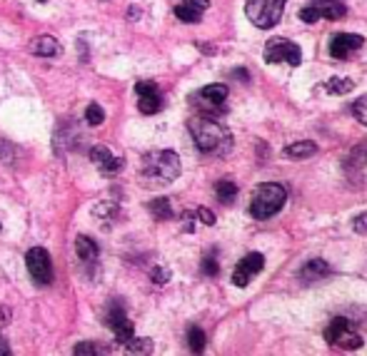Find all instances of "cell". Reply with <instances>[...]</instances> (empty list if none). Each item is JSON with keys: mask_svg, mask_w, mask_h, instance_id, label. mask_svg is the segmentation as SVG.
<instances>
[{"mask_svg": "<svg viewBox=\"0 0 367 356\" xmlns=\"http://www.w3.org/2000/svg\"><path fill=\"white\" fill-rule=\"evenodd\" d=\"M0 354H6V356L11 354V346H8V344H6V341H3V339H0Z\"/></svg>", "mask_w": 367, "mask_h": 356, "instance_id": "8d00e7d4", "label": "cell"}, {"mask_svg": "<svg viewBox=\"0 0 367 356\" xmlns=\"http://www.w3.org/2000/svg\"><path fill=\"white\" fill-rule=\"evenodd\" d=\"M228 100V85H220V83H212L205 85L200 92L190 97V102H195V108L200 110L207 118H215V115H225L223 102Z\"/></svg>", "mask_w": 367, "mask_h": 356, "instance_id": "8992f818", "label": "cell"}, {"mask_svg": "<svg viewBox=\"0 0 367 356\" xmlns=\"http://www.w3.org/2000/svg\"><path fill=\"white\" fill-rule=\"evenodd\" d=\"M153 282L158 284V287H162V284H167L170 282V269H167V266H155V269H153Z\"/></svg>", "mask_w": 367, "mask_h": 356, "instance_id": "f546056e", "label": "cell"}, {"mask_svg": "<svg viewBox=\"0 0 367 356\" xmlns=\"http://www.w3.org/2000/svg\"><path fill=\"white\" fill-rule=\"evenodd\" d=\"M200 269H202V274H205V277H218L220 264H218V259H215V255H207L205 259H202Z\"/></svg>", "mask_w": 367, "mask_h": 356, "instance_id": "f1b7e54d", "label": "cell"}, {"mask_svg": "<svg viewBox=\"0 0 367 356\" xmlns=\"http://www.w3.org/2000/svg\"><path fill=\"white\" fill-rule=\"evenodd\" d=\"M175 15H178L183 23H200V20H202V10L188 6V3H180V6H175Z\"/></svg>", "mask_w": 367, "mask_h": 356, "instance_id": "603a6c76", "label": "cell"}, {"mask_svg": "<svg viewBox=\"0 0 367 356\" xmlns=\"http://www.w3.org/2000/svg\"><path fill=\"white\" fill-rule=\"evenodd\" d=\"M92 215L100 217V220H108V217L118 215V204H113V202H98L95 207H92Z\"/></svg>", "mask_w": 367, "mask_h": 356, "instance_id": "83f0119b", "label": "cell"}, {"mask_svg": "<svg viewBox=\"0 0 367 356\" xmlns=\"http://www.w3.org/2000/svg\"><path fill=\"white\" fill-rule=\"evenodd\" d=\"M195 217L202 222V225H210V227L215 225V215H212L210 209H205V207H200V209H198V212H195Z\"/></svg>", "mask_w": 367, "mask_h": 356, "instance_id": "1f68e13d", "label": "cell"}, {"mask_svg": "<svg viewBox=\"0 0 367 356\" xmlns=\"http://www.w3.org/2000/svg\"><path fill=\"white\" fill-rule=\"evenodd\" d=\"M148 209H150V215L155 217L158 222H162V220H170L172 217V202L167 197H158V199H153V202L148 204Z\"/></svg>", "mask_w": 367, "mask_h": 356, "instance_id": "d6986e66", "label": "cell"}, {"mask_svg": "<svg viewBox=\"0 0 367 356\" xmlns=\"http://www.w3.org/2000/svg\"><path fill=\"white\" fill-rule=\"evenodd\" d=\"M75 252H78V257H81L83 262H88V264H95V262H98V255H100V249H98V244H95V239L83 237V234L75 239Z\"/></svg>", "mask_w": 367, "mask_h": 356, "instance_id": "2e32d148", "label": "cell"}, {"mask_svg": "<svg viewBox=\"0 0 367 356\" xmlns=\"http://www.w3.org/2000/svg\"><path fill=\"white\" fill-rule=\"evenodd\" d=\"M183 3H188V6L198 8V10H202V13H205L207 6H210V0H183Z\"/></svg>", "mask_w": 367, "mask_h": 356, "instance_id": "e575fe53", "label": "cell"}, {"mask_svg": "<svg viewBox=\"0 0 367 356\" xmlns=\"http://www.w3.org/2000/svg\"><path fill=\"white\" fill-rule=\"evenodd\" d=\"M312 8L317 10V15L325 17V20H342L347 15V6L342 0H312Z\"/></svg>", "mask_w": 367, "mask_h": 356, "instance_id": "4fadbf2b", "label": "cell"}, {"mask_svg": "<svg viewBox=\"0 0 367 356\" xmlns=\"http://www.w3.org/2000/svg\"><path fill=\"white\" fill-rule=\"evenodd\" d=\"M285 3L287 0H247L245 13L255 28L270 30L280 23L282 10H285Z\"/></svg>", "mask_w": 367, "mask_h": 356, "instance_id": "277c9868", "label": "cell"}, {"mask_svg": "<svg viewBox=\"0 0 367 356\" xmlns=\"http://www.w3.org/2000/svg\"><path fill=\"white\" fill-rule=\"evenodd\" d=\"M90 159H92V164L98 167L103 175H108V177H113V175H118V172L125 167V159L123 157H113V152H110L105 145H95V148L90 150Z\"/></svg>", "mask_w": 367, "mask_h": 356, "instance_id": "8fae6325", "label": "cell"}, {"mask_svg": "<svg viewBox=\"0 0 367 356\" xmlns=\"http://www.w3.org/2000/svg\"><path fill=\"white\" fill-rule=\"evenodd\" d=\"M263 60L268 62V65H275V62H285V65H300L303 62V50H300L298 43H293V40L282 38V35H277V38H270L268 43H265V50H263Z\"/></svg>", "mask_w": 367, "mask_h": 356, "instance_id": "5b68a950", "label": "cell"}, {"mask_svg": "<svg viewBox=\"0 0 367 356\" xmlns=\"http://www.w3.org/2000/svg\"><path fill=\"white\" fill-rule=\"evenodd\" d=\"M105 322H108V327L113 329L115 341H118V344H125L130 336H135V324L125 317V306H123L120 301H113V304L108 306Z\"/></svg>", "mask_w": 367, "mask_h": 356, "instance_id": "9c48e42d", "label": "cell"}, {"mask_svg": "<svg viewBox=\"0 0 367 356\" xmlns=\"http://www.w3.org/2000/svg\"><path fill=\"white\" fill-rule=\"evenodd\" d=\"M190 135L195 140L198 150L205 155H228L233 150V135L225 124H220L215 118H207V115H200V118L190 120Z\"/></svg>", "mask_w": 367, "mask_h": 356, "instance_id": "6da1fadb", "label": "cell"}, {"mask_svg": "<svg viewBox=\"0 0 367 356\" xmlns=\"http://www.w3.org/2000/svg\"><path fill=\"white\" fill-rule=\"evenodd\" d=\"M183 229L185 232H195V215L193 212H185L183 215Z\"/></svg>", "mask_w": 367, "mask_h": 356, "instance_id": "836d02e7", "label": "cell"}, {"mask_svg": "<svg viewBox=\"0 0 367 356\" xmlns=\"http://www.w3.org/2000/svg\"><path fill=\"white\" fill-rule=\"evenodd\" d=\"M108 346H103V344H95V341H83V344H78L75 346V354L78 356H103V354H108Z\"/></svg>", "mask_w": 367, "mask_h": 356, "instance_id": "d4e9b609", "label": "cell"}, {"mask_svg": "<svg viewBox=\"0 0 367 356\" xmlns=\"http://www.w3.org/2000/svg\"><path fill=\"white\" fill-rule=\"evenodd\" d=\"M158 90V85L155 83H150V80H140L138 85H135V92L138 95H145V92H155Z\"/></svg>", "mask_w": 367, "mask_h": 356, "instance_id": "d6a6232c", "label": "cell"}, {"mask_svg": "<svg viewBox=\"0 0 367 356\" xmlns=\"http://www.w3.org/2000/svg\"><path fill=\"white\" fill-rule=\"evenodd\" d=\"M205 332L200 327H190L188 329V346L190 351H195V354H202L205 351Z\"/></svg>", "mask_w": 367, "mask_h": 356, "instance_id": "7402d4cb", "label": "cell"}, {"mask_svg": "<svg viewBox=\"0 0 367 356\" xmlns=\"http://www.w3.org/2000/svg\"><path fill=\"white\" fill-rule=\"evenodd\" d=\"M317 152V145L312 140H303V142H293V145H287L282 150V155L290 159H307Z\"/></svg>", "mask_w": 367, "mask_h": 356, "instance_id": "e0dca14e", "label": "cell"}, {"mask_svg": "<svg viewBox=\"0 0 367 356\" xmlns=\"http://www.w3.org/2000/svg\"><path fill=\"white\" fill-rule=\"evenodd\" d=\"M352 115L357 118V122L367 127V95H360L352 102Z\"/></svg>", "mask_w": 367, "mask_h": 356, "instance_id": "4316f807", "label": "cell"}, {"mask_svg": "<svg viewBox=\"0 0 367 356\" xmlns=\"http://www.w3.org/2000/svg\"><path fill=\"white\" fill-rule=\"evenodd\" d=\"M362 35H352V33H338L333 40H330V55L338 57V60H345V57H350L355 50L362 48Z\"/></svg>", "mask_w": 367, "mask_h": 356, "instance_id": "7c38bea8", "label": "cell"}, {"mask_svg": "<svg viewBox=\"0 0 367 356\" xmlns=\"http://www.w3.org/2000/svg\"><path fill=\"white\" fill-rule=\"evenodd\" d=\"M180 175V157L172 150H155L140 159V177L148 187H162L175 182Z\"/></svg>", "mask_w": 367, "mask_h": 356, "instance_id": "7a4b0ae2", "label": "cell"}, {"mask_svg": "<svg viewBox=\"0 0 367 356\" xmlns=\"http://www.w3.org/2000/svg\"><path fill=\"white\" fill-rule=\"evenodd\" d=\"M38 3H43V0H38Z\"/></svg>", "mask_w": 367, "mask_h": 356, "instance_id": "74e56055", "label": "cell"}, {"mask_svg": "<svg viewBox=\"0 0 367 356\" xmlns=\"http://www.w3.org/2000/svg\"><path fill=\"white\" fill-rule=\"evenodd\" d=\"M25 264H28L30 277H33V282L38 284V287H48V284L53 282V259L43 247L28 249Z\"/></svg>", "mask_w": 367, "mask_h": 356, "instance_id": "ba28073f", "label": "cell"}, {"mask_svg": "<svg viewBox=\"0 0 367 356\" xmlns=\"http://www.w3.org/2000/svg\"><path fill=\"white\" fill-rule=\"evenodd\" d=\"M215 197H218L223 204H230L233 199L237 197V185L235 182H230V180L218 182V185H215Z\"/></svg>", "mask_w": 367, "mask_h": 356, "instance_id": "ffe728a7", "label": "cell"}, {"mask_svg": "<svg viewBox=\"0 0 367 356\" xmlns=\"http://www.w3.org/2000/svg\"><path fill=\"white\" fill-rule=\"evenodd\" d=\"M28 50L38 57H53V55H57L60 45H57V40L50 38V35H38V38L30 40Z\"/></svg>", "mask_w": 367, "mask_h": 356, "instance_id": "9a60e30c", "label": "cell"}, {"mask_svg": "<svg viewBox=\"0 0 367 356\" xmlns=\"http://www.w3.org/2000/svg\"><path fill=\"white\" fill-rule=\"evenodd\" d=\"M352 229L357 234H365L367 237V212H360V215L352 217Z\"/></svg>", "mask_w": 367, "mask_h": 356, "instance_id": "4dcf8cb0", "label": "cell"}, {"mask_svg": "<svg viewBox=\"0 0 367 356\" xmlns=\"http://www.w3.org/2000/svg\"><path fill=\"white\" fill-rule=\"evenodd\" d=\"M138 108L143 115H155L162 110V97L160 92H145V95H140V102H138Z\"/></svg>", "mask_w": 367, "mask_h": 356, "instance_id": "ac0fdd59", "label": "cell"}, {"mask_svg": "<svg viewBox=\"0 0 367 356\" xmlns=\"http://www.w3.org/2000/svg\"><path fill=\"white\" fill-rule=\"evenodd\" d=\"M265 266V257L260 255V252H250V255H245L240 262H237L235 271H233V284H235L237 289H245L247 284L253 282L255 274H260Z\"/></svg>", "mask_w": 367, "mask_h": 356, "instance_id": "30bf717a", "label": "cell"}, {"mask_svg": "<svg viewBox=\"0 0 367 356\" xmlns=\"http://www.w3.org/2000/svg\"><path fill=\"white\" fill-rule=\"evenodd\" d=\"M233 78L240 80V83H247V80H250V75H247L245 68H237V70H233Z\"/></svg>", "mask_w": 367, "mask_h": 356, "instance_id": "d590c367", "label": "cell"}, {"mask_svg": "<svg viewBox=\"0 0 367 356\" xmlns=\"http://www.w3.org/2000/svg\"><path fill=\"white\" fill-rule=\"evenodd\" d=\"M355 87V83H352V78H330L325 83V90L333 92V95H347V92Z\"/></svg>", "mask_w": 367, "mask_h": 356, "instance_id": "44dd1931", "label": "cell"}, {"mask_svg": "<svg viewBox=\"0 0 367 356\" xmlns=\"http://www.w3.org/2000/svg\"><path fill=\"white\" fill-rule=\"evenodd\" d=\"M287 202V190L277 182H263L255 190L253 199H250V215L255 220H270L272 215H277L282 209V204Z\"/></svg>", "mask_w": 367, "mask_h": 356, "instance_id": "3957f363", "label": "cell"}, {"mask_svg": "<svg viewBox=\"0 0 367 356\" xmlns=\"http://www.w3.org/2000/svg\"><path fill=\"white\" fill-rule=\"evenodd\" d=\"M103 120H105L103 108H100L98 102H90L85 110V122L90 124V127H98V124H103Z\"/></svg>", "mask_w": 367, "mask_h": 356, "instance_id": "484cf974", "label": "cell"}, {"mask_svg": "<svg viewBox=\"0 0 367 356\" xmlns=\"http://www.w3.org/2000/svg\"><path fill=\"white\" fill-rule=\"evenodd\" d=\"M330 274H333V266L327 264L325 259H310L303 266V271H300V279L312 284V282H320V279H327Z\"/></svg>", "mask_w": 367, "mask_h": 356, "instance_id": "5bb4252c", "label": "cell"}, {"mask_svg": "<svg viewBox=\"0 0 367 356\" xmlns=\"http://www.w3.org/2000/svg\"><path fill=\"white\" fill-rule=\"evenodd\" d=\"M125 351H130V354H153V339H135V336H130V339L125 341Z\"/></svg>", "mask_w": 367, "mask_h": 356, "instance_id": "cb8c5ba5", "label": "cell"}, {"mask_svg": "<svg viewBox=\"0 0 367 356\" xmlns=\"http://www.w3.org/2000/svg\"><path fill=\"white\" fill-rule=\"evenodd\" d=\"M325 341L330 346H338V349H345V351H355L362 346V336L352 332L350 322L345 317H335L333 322H330V327L325 329Z\"/></svg>", "mask_w": 367, "mask_h": 356, "instance_id": "52a82bcc", "label": "cell"}]
</instances>
